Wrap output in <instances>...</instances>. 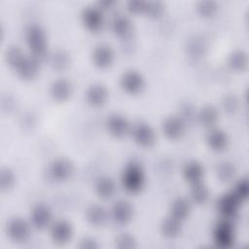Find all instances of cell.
Wrapping results in <instances>:
<instances>
[{
    "label": "cell",
    "mask_w": 249,
    "mask_h": 249,
    "mask_svg": "<svg viewBox=\"0 0 249 249\" xmlns=\"http://www.w3.org/2000/svg\"><path fill=\"white\" fill-rule=\"evenodd\" d=\"M24 36L31 55L40 61L49 56L47 35L44 28L40 24H29L25 29Z\"/></svg>",
    "instance_id": "obj_1"
},
{
    "label": "cell",
    "mask_w": 249,
    "mask_h": 249,
    "mask_svg": "<svg viewBox=\"0 0 249 249\" xmlns=\"http://www.w3.org/2000/svg\"><path fill=\"white\" fill-rule=\"evenodd\" d=\"M122 185L130 194H137L145 186V173L143 168L135 162L125 166L122 174Z\"/></svg>",
    "instance_id": "obj_2"
},
{
    "label": "cell",
    "mask_w": 249,
    "mask_h": 249,
    "mask_svg": "<svg viewBox=\"0 0 249 249\" xmlns=\"http://www.w3.org/2000/svg\"><path fill=\"white\" fill-rule=\"evenodd\" d=\"M213 239L215 244L221 248H229L234 243L235 231L231 220L223 219L215 226Z\"/></svg>",
    "instance_id": "obj_3"
},
{
    "label": "cell",
    "mask_w": 249,
    "mask_h": 249,
    "mask_svg": "<svg viewBox=\"0 0 249 249\" xmlns=\"http://www.w3.org/2000/svg\"><path fill=\"white\" fill-rule=\"evenodd\" d=\"M133 141L143 147L149 148L156 142V133L153 127L144 122H137L131 124L130 132Z\"/></svg>",
    "instance_id": "obj_4"
},
{
    "label": "cell",
    "mask_w": 249,
    "mask_h": 249,
    "mask_svg": "<svg viewBox=\"0 0 249 249\" xmlns=\"http://www.w3.org/2000/svg\"><path fill=\"white\" fill-rule=\"evenodd\" d=\"M6 232L12 241L16 243H22L30 237L31 225L25 220L16 217L8 222Z\"/></svg>",
    "instance_id": "obj_5"
},
{
    "label": "cell",
    "mask_w": 249,
    "mask_h": 249,
    "mask_svg": "<svg viewBox=\"0 0 249 249\" xmlns=\"http://www.w3.org/2000/svg\"><path fill=\"white\" fill-rule=\"evenodd\" d=\"M81 20L84 26L91 31H100L105 23L103 12L97 6H87L81 13Z\"/></svg>",
    "instance_id": "obj_6"
},
{
    "label": "cell",
    "mask_w": 249,
    "mask_h": 249,
    "mask_svg": "<svg viewBox=\"0 0 249 249\" xmlns=\"http://www.w3.org/2000/svg\"><path fill=\"white\" fill-rule=\"evenodd\" d=\"M49 176L56 182H64L70 179L74 173L73 163L64 158L53 160L48 167Z\"/></svg>",
    "instance_id": "obj_7"
},
{
    "label": "cell",
    "mask_w": 249,
    "mask_h": 249,
    "mask_svg": "<svg viewBox=\"0 0 249 249\" xmlns=\"http://www.w3.org/2000/svg\"><path fill=\"white\" fill-rule=\"evenodd\" d=\"M106 129L110 135L116 138H122L130 132L131 124L127 119L118 113H113L106 119Z\"/></svg>",
    "instance_id": "obj_8"
},
{
    "label": "cell",
    "mask_w": 249,
    "mask_h": 249,
    "mask_svg": "<svg viewBox=\"0 0 249 249\" xmlns=\"http://www.w3.org/2000/svg\"><path fill=\"white\" fill-rule=\"evenodd\" d=\"M133 213V206L127 200L120 199L112 205L109 212V217L115 224L124 226L131 221Z\"/></svg>",
    "instance_id": "obj_9"
},
{
    "label": "cell",
    "mask_w": 249,
    "mask_h": 249,
    "mask_svg": "<svg viewBox=\"0 0 249 249\" xmlns=\"http://www.w3.org/2000/svg\"><path fill=\"white\" fill-rule=\"evenodd\" d=\"M30 222L31 226L37 230H45L50 228L53 222L51 208L44 203L34 205L30 212Z\"/></svg>",
    "instance_id": "obj_10"
},
{
    "label": "cell",
    "mask_w": 249,
    "mask_h": 249,
    "mask_svg": "<svg viewBox=\"0 0 249 249\" xmlns=\"http://www.w3.org/2000/svg\"><path fill=\"white\" fill-rule=\"evenodd\" d=\"M120 84L126 93L136 94L142 91L145 86V80L140 72L136 70H127L121 76Z\"/></svg>",
    "instance_id": "obj_11"
},
{
    "label": "cell",
    "mask_w": 249,
    "mask_h": 249,
    "mask_svg": "<svg viewBox=\"0 0 249 249\" xmlns=\"http://www.w3.org/2000/svg\"><path fill=\"white\" fill-rule=\"evenodd\" d=\"M241 201L231 193L223 195L217 201V209L223 219L231 220L237 215Z\"/></svg>",
    "instance_id": "obj_12"
},
{
    "label": "cell",
    "mask_w": 249,
    "mask_h": 249,
    "mask_svg": "<svg viewBox=\"0 0 249 249\" xmlns=\"http://www.w3.org/2000/svg\"><path fill=\"white\" fill-rule=\"evenodd\" d=\"M72 225L63 219L55 220L50 226V234L54 243L65 244L73 236Z\"/></svg>",
    "instance_id": "obj_13"
},
{
    "label": "cell",
    "mask_w": 249,
    "mask_h": 249,
    "mask_svg": "<svg viewBox=\"0 0 249 249\" xmlns=\"http://www.w3.org/2000/svg\"><path fill=\"white\" fill-rule=\"evenodd\" d=\"M91 60L97 68H109L115 60L114 50L107 44H98L92 50Z\"/></svg>",
    "instance_id": "obj_14"
},
{
    "label": "cell",
    "mask_w": 249,
    "mask_h": 249,
    "mask_svg": "<svg viewBox=\"0 0 249 249\" xmlns=\"http://www.w3.org/2000/svg\"><path fill=\"white\" fill-rule=\"evenodd\" d=\"M40 62L41 61L33 55L25 54L15 71L17 72L18 76L23 80H33L40 72Z\"/></svg>",
    "instance_id": "obj_15"
},
{
    "label": "cell",
    "mask_w": 249,
    "mask_h": 249,
    "mask_svg": "<svg viewBox=\"0 0 249 249\" xmlns=\"http://www.w3.org/2000/svg\"><path fill=\"white\" fill-rule=\"evenodd\" d=\"M161 129L165 137L171 140L181 138L186 131V124L184 120L178 116H170L164 119Z\"/></svg>",
    "instance_id": "obj_16"
},
{
    "label": "cell",
    "mask_w": 249,
    "mask_h": 249,
    "mask_svg": "<svg viewBox=\"0 0 249 249\" xmlns=\"http://www.w3.org/2000/svg\"><path fill=\"white\" fill-rule=\"evenodd\" d=\"M88 104L92 107H100L104 105L109 97L107 88L102 84H93L89 86L85 94Z\"/></svg>",
    "instance_id": "obj_17"
},
{
    "label": "cell",
    "mask_w": 249,
    "mask_h": 249,
    "mask_svg": "<svg viewBox=\"0 0 249 249\" xmlns=\"http://www.w3.org/2000/svg\"><path fill=\"white\" fill-rule=\"evenodd\" d=\"M205 141L207 146L215 152H222L229 145V137L227 133L216 126L209 128L205 136Z\"/></svg>",
    "instance_id": "obj_18"
},
{
    "label": "cell",
    "mask_w": 249,
    "mask_h": 249,
    "mask_svg": "<svg viewBox=\"0 0 249 249\" xmlns=\"http://www.w3.org/2000/svg\"><path fill=\"white\" fill-rule=\"evenodd\" d=\"M73 92L72 85L65 79H57L53 81L50 87V94L55 101L63 102L70 98Z\"/></svg>",
    "instance_id": "obj_19"
},
{
    "label": "cell",
    "mask_w": 249,
    "mask_h": 249,
    "mask_svg": "<svg viewBox=\"0 0 249 249\" xmlns=\"http://www.w3.org/2000/svg\"><path fill=\"white\" fill-rule=\"evenodd\" d=\"M204 176V168L203 166L196 161L192 160L185 164L183 168V177L186 182L190 185H195L202 182Z\"/></svg>",
    "instance_id": "obj_20"
},
{
    "label": "cell",
    "mask_w": 249,
    "mask_h": 249,
    "mask_svg": "<svg viewBox=\"0 0 249 249\" xmlns=\"http://www.w3.org/2000/svg\"><path fill=\"white\" fill-rule=\"evenodd\" d=\"M113 33L120 38H126L131 34L132 23L124 15H117L111 20Z\"/></svg>",
    "instance_id": "obj_21"
},
{
    "label": "cell",
    "mask_w": 249,
    "mask_h": 249,
    "mask_svg": "<svg viewBox=\"0 0 249 249\" xmlns=\"http://www.w3.org/2000/svg\"><path fill=\"white\" fill-rule=\"evenodd\" d=\"M197 122L204 127H214L219 120V112L213 105H204L196 115Z\"/></svg>",
    "instance_id": "obj_22"
},
{
    "label": "cell",
    "mask_w": 249,
    "mask_h": 249,
    "mask_svg": "<svg viewBox=\"0 0 249 249\" xmlns=\"http://www.w3.org/2000/svg\"><path fill=\"white\" fill-rule=\"evenodd\" d=\"M109 218V213L101 205H91L87 209L86 219L89 225L92 227L103 226Z\"/></svg>",
    "instance_id": "obj_23"
},
{
    "label": "cell",
    "mask_w": 249,
    "mask_h": 249,
    "mask_svg": "<svg viewBox=\"0 0 249 249\" xmlns=\"http://www.w3.org/2000/svg\"><path fill=\"white\" fill-rule=\"evenodd\" d=\"M191 211L192 205L190 199H187L185 197H177L172 201L170 205L169 215L183 222L190 216Z\"/></svg>",
    "instance_id": "obj_24"
},
{
    "label": "cell",
    "mask_w": 249,
    "mask_h": 249,
    "mask_svg": "<svg viewBox=\"0 0 249 249\" xmlns=\"http://www.w3.org/2000/svg\"><path fill=\"white\" fill-rule=\"evenodd\" d=\"M160 229L164 237L175 238L179 236L182 231V221L169 215L162 220Z\"/></svg>",
    "instance_id": "obj_25"
},
{
    "label": "cell",
    "mask_w": 249,
    "mask_h": 249,
    "mask_svg": "<svg viewBox=\"0 0 249 249\" xmlns=\"http://www.w3.org/2000/svg\"><path fill=\"white\" fill-rule=\"evenodd\" d=\"M94 190L99 197L103 199H108L115 195L117 187L113 179H111L110 177H101L96 181Z\"/></svg>",
    "instance_id": "obj_26"
},
{
    "label": "cell",
    "mask_w": 249,
    "mask_h": 249,
    "mask_svg": "<svg viewBox=\"0 0 249 249\" xmlns=\"http://www.w3.org/2000/svg\"><path fill=\"white\" fill-rule=\"evenodd\" d=\"M210 194L208 188L202 183H197L195 185H191V190H190V201L197 204V205H202L207 202L209 199Z\"/></svg>",
    "instance_id": "obj_27"
},
{
    "label": "cell",
    "mask_w": 249,
    "mask_h": 249,
    "mask_svg": "<svg viewBox=\"0 0 249 249\" xmlns=\"http://www.w3.org/2000/svg\"><path fill=\"white\" fill-rule=\"evenodd\" d=\"M228 64L234 71H243L248 65V56L241 50L233 51L228 57Z\"/></svg>",
    "instance_id": "obj_28"
},
{
    "label": "cell",
    "mask_w": 249,
    "mask_h": 249,
    "mask_svg": "<svg viewBox=\"0 0 249 249\" xmlns=\"http://www.w3.org/2000/svg\"><path fill=\"white\" fill-rule=\"evenodd\" d=\"M25 53L22 52V50L16 45L8 47L5 51V60L7 64L14 70L20 63Z\"/></svg>",
    "instance_id": "obj_29"
},
{
    "label": "cell",
    "mask_w": 249,
    "mask_h": 249,
    "mask_svg": "<svg viewBox=\"0 0 249 249\" xmlns=\"http://www.w3.org/2000/svg\"><path fill=\"white\" fill-rule=\"evenodd\" d=\"M50 61L54 69L63 70L68 66L70 58L67 53L62 50H57L50 55Z\"/></svg>",
    "instance_id": "obj_30"
},
{
    "label": "cell",
    "mask_w": 249,
    "mask_h": 249,
    "mask_svg": "<svg viewBox=\"0 0 249 249\" xmlns=\"http://www.w3.org/2000/svg\"><path fill=\"white\" fill-rule=\"evenodd\" d=\"M218 4L215 1L205 0L196 4V12L202 18H212L218 12Z\"/></svg>",
    "instance_id": "obj_31"
},
{
    "label": "cell",
    "mask_w": 249,
    "mask_h": 249,
    "mask_svg": "<svg viewBox=\"0 0 249 249\" xmlns=\"http://www.w3.org/2000/svg\"><path fill=\"white\" fill-rule=\"evenodd\" d=\"M16 184V175L8 167H3L0 171V189L2 192L10 191Z\"/></svg>",
    "instance_id": "obj_32"
},
{
    "label": "cell",
    "mask_w": 249,
    "mask_h": 249,
    "mask_svg": "<svg viewBox=\"0 0 249 249\" xmlns=\"http://www.w3.org/2000/svg\"><path fill=\"white\" fill-rule=\"evenodd\" d=\"M235 175V168L234 166L229 161L220 162L217 166V176L221 181L229 182L233 179Z\"/></svg>",
    "instance_id": "obj_33"
},
{
    "label": "cell",
    "mask_w": 249,
    "mask_h": 249,
    "mask_svg": "<svg viewBox=\"0 0 249 249\" xmlns=\"http://www.w3.org/2000/svg\"><path fill=\"white\" fill-rule=\"evenodd\" d=\"M164 4L160 1H148L146 2V8L144 14L153 18H158L161 17L164 13Z\"/></svg>",
    "instance_id": "obj_34"
},
{
    "label": "cell",
    "mask_w": 249,
    "mask_h": 249,
    "mask_svg": "<svg viewBox=\"0 0 249 249\" xmlns=\"http://www.w3.org/2000/svg\"><path fill=\"white\" fill-rule=\"evenodd\" d=\"M115 245H116V247L121 248V249H132L137 246V243H136L135 238L131 234H129L127 232H124V233L119 234L116 237Z\"/></svg>",
    "instance_id": "obj_35"
},
{
    "label": "cell",
    "mask_w": 249,
    "mask_h": 249,
    "mask_svg": "<svg viewBox=\"0 0 249 249\" xmlns=\"http://www.w3.org/2000/svg\"><path fill=\"white\" fill-rule=\"evenodd\" d=\"M231 193L241 201H245L248 197L249 195V184L248 181L246 179H242L240 181H238L234 188L232 189Z\"/></svg>",
    "instance_id": "obj_36"
},
{
    "label": "cell",
    "mask_w": 249,
    "mask_h": 249,
    "mask_svg": "<svg viewBox=\"0 0 249 249\" xmlns=\"http://www.w3.org/2000/svg\"><path fill=\"white\" fill-rule=\"evenodd\" d=\"M146 8V1L131 0L126 3V9L132 14H143Z\"/></svg>",
    "instance_id": "obj_37"
},
{
    "label": "cell",
    "mask_w": 249,
    "mask_h": 249,
    "mask_svg": "<svg viewBox=\"0 0 249 249\" xmlns=\"http://www.w3.org/2000/svg\"><path fill=\"white\" fill-rule=\"evenodd\" d=\"M79 247L83 249H95L98 248V243L92 237H84L83 239H81Z\"/></svg>",
    "instance_id": "obj_38"
},
{
    "label": "cell",
    "mask_w": 249,
    "mask_h": 249,
    "mask_svg": "<svg viewBox=\"0 0 249 249\" xmlns=\"http://www.w3.org/2000/svg\"><path fill=\"white\" fill-rule=\"evenodd\" d=\"M116 5L115 1H111V0H103V1H99L97 2L96 6L103 12V11H110L113 10L114 7Z\"/></svg>",
    "instance_id": "obj_39"
}]
</instances>
